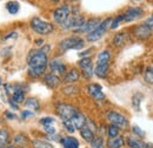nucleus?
Returning a JSON list of instances; mask_svg holds the SVG:
<instances>
[{
    "mask_svg": "<svg viewBox=\"0 0 153 148\" xmlns=\"http://www.w3.org/2000/svg\"><path fill=\"white\" fill-rule=\"evenodd\" d=\"M47 56L41 50H33L30 52L27 56V64H28V74L32 78H39L45 73V70L47 67Z\"/></svg>",
    "mask_w": 153,
    "mask_h": 148,
    "instance_id": "1",
    "label": "nucleus"
},
{
    "mask_svg": "<svg viewBox=\"0 0 153 148\" xmlns=\"http://www.w3.org/2000/svg\"><path fill=\"white\" fill-rule=\"evenodd\" d=\"M31 27L34 32H37L38 34L41 36H46V34H50L53 32V25L47 22V21H44L39 18H33L31 20Z\"/></svg>",
    "mask_w": 153,
    "mask_h": 148,
    "instance_id": "2",
    "label": "nucleus"
},
{
    "mask_svg": "<svg viewBox=\"0 0 153 148\" xmlns=\"http://www.w3.org/2000/svg\"><path fill=\"white\" fill-rule=\"evenodd\" d=\"M57 113L59 118L62 121H71L73 116L76 115L79 111L76 110L74 106L67 105V104H58L57 105Z\"/></svg>",
    "mask_w": 153,
    "mask_h": 148,
    "instance_id": "3",
    "label": "nucleus"
},
{
    "mask_svg": "<svg viewBox=\"0 0 153 148\" xmlns=\"http://www.w3.org/2000/svg\"><path fill=\"white\" fill-rule=\"evenodd\" d=\"M112 20H113V18H107L105 19L104 21H101V24L97 27L94 31H92L91 33L87 34V40L88 41H97V40H99L100 38L105 34V32L107 31V28L111 27Z\"/></svg>",
    "mask_w": 153,
    "mask_h": 148,
    "instance_id": "4",
    "label": "nucleus"
},
{
    "mask_svg": "<svg viewBox=\"0 0 153 148\" xmlns=\"http://www.w3.org/2000/svg\"><path fill=\"white\" fill-rule=\"evenodd\" d=\"M106 118H107V120L110 121L111 125H114L119 128H126L127 125H128V120L126 119V116H124L123 114H120L118 112H108Z\"/></svg>",
    "mask_w": 153,
    "mask_h": 148,
    "instance_id": "5",
    "label": "nucleus"
},
{
    "mask_svg": "<svg viewBox=\"0 0 153 148\" xmlns=\"http://www.w3.org/2000/svg\"><path fill=\"white\" fill-rule=\"evenodd\" d=\"M84 40L80 37H71L67 38V39H64L61 42H60V48L62 50H79V48H82L84 47Z\"/></svg>",
    "mask_w": 153,
    "mask_h": 148,
    "instance_id": "6",
    "label": "nucleus"
},
{
    "mask_svg": "<svg viewBox=\"0 0 153 148\" xmlns=\"http://www.w3.org/2000/svg\"><path fill=\"white\" fill-rule=\"evenodd\" d=\"M85 22H86V21H85V18H82V17L70 16L68 18L61 24V26H62V28H65V30L74 28V31H76V30H78V28L82 27V26L85 25Z\"/></svg>",
    "mask_w": 153,
    "mask_h": 148,
    "instance_id": "7",
    "label": "nucleus"
},
{
    "mask_svg": "<svg viewBox=\"0 0 153 148\" xmlns=\"http://www.w3.org/2000/svg\"><path fill=\"white\" fill-rule=\"evenodd\" d=\"M70 13H71L70 6L62 5V6L58 7L57 10L54 11V13H53V19H54V21H56L57 24L61 25L66 19L70 17Z\"/></svg>",
    "mask_w": 153,
    "mask_h": 148,
    "instance_id": "8",
    "label": "nucleus"
},
{
    "mask_svg": "<svg viewBox=\"0 0 153 148\" xmlns=\"http://www.w3.org/2000/svg\"><path fill=\"white\" fill-rule=\"evenodd\" d=\"M80 135H81V138H82L85 141H87V142H91V141L96 138V136H94V125H93L92 121L87 120L86 125L80 130Z\"/></svg>",
    "mask_w": 153,
    "mask_h": 148,
    "instance_id": "9",
    "label": "nucleus"
},
{
    "mask_svg": "<svg viewBox=\"0 0 153 148\" xmlns=\"http://www.w3.org/2000/svg\"><path fill=\"white\" fill-rule=\"evenodd\" d=\"M100 24H101L100 19H91V20H88L87 22H85V25H84L82 27L76 30L74 32H76V33H91L92 31L96 30Z\"/></svg>",
    "mask_w": 153,
    "mask_h": 148,
    "instance_id": "10",
    "label": "nucleus"
},
{
    "mask_svg": "<svg viewBox=\"0 0 153 148\" xmlns=\"http://www.w3.org/2000/svg\"><path fill=\"white\" fill-rule=\"evenodd\" d=\"M87 92H88V94H90L93 99H96L98 101L105 99V94L102 93V88H101V86L98 85V84H91V85H88Z\"/></svg>",
    "mask_w": 153,
    "mask_h": 148,
    "instance_id": "11",
    "label": "nucleus"
},
{
    "mask_svg": "<svg viewBox=\"0 0 153 148\" xmlns=\"http://www.w3.org/2000/svg\"><path fill=\"white\" fill-rule=\"evenodd\" d=\"M143 14H144V11L140 7L128 8L124 14V21H132V20H135V19H139Z\"/></svg>",
    "mask_w": 153,
    "mask_h": 148,
    "instance_id": "12",
    "label": "nucleus"
},
{
    "mask_svg": "<svg viewBox=\"0 0 153 148\" xmlns=\"http://www.w3.org/2000/svg\"><path fill=\"white\" fill-rule=\"evenodd\" d=\"M126 144L130 148H152V144H147L141 141L139 138H127Z\"/></svg>",
    "mask_w": 153,
    "mask_h": 148,
    "instance_id": "13",
    "label": "nucleus"
},
{
    "mask_svg": "<svg viewBox=\"0 0 153 148\" xmlns=\"http://www.w3.org/2000/svg\"><path fill=\"white\" fill-rule=\"evenodd\" d=\"M50 68L52 71V73L57 74V75H61V74H66V66L58 59H54L50 62Z\"/></svg>",
    "mask_w": 153,
    "mask_h": 148,
    "instance_id": "14",
    "label": "nucleus"
},
{
    "mask_svg": "<svg viewBox=\"0 0 153 148\" xmlns=\"http://www.w3.org/2000/svg\"><path fill=\"white\" fill-rule=\"evenodd\" d=\"M44 80H45V84H46L48 87H51V88H56V87H58V86L60 85V79L58 78L57 74L52 73V72L45 74Z\"/></svg>",
    "mask_w": 153,
    "mask_h": 148,
    "instance_id": "15",
    "label": "nucleus"
},
{
    "mask_svg": "<svg viewBox=\"0 0 153 148\" xmlns=\"http://www.w3.org/2000/svg\"><path fill=\"white\" fill-rule=\"evenodd\" d=\"M108 62H97V66L94 68V74L99 78H105L108 72Z\"/></svg>",
    "mask_w": 153,
    "mask_h": 148,
    "instance_id": "16",
    "label": "nucleus"
},
{
    "mask_svg": "<svg viewBox=\"0 0 153 148\" xmlns=\"http://www.w3.org/2000/svg\"><path fill=\"white\" fill-rule=\"evenodd\" d=\"M151 30L144 24V25H140V26H138V27H135V30H134V33H135V37L140 38V39H146V38L150 37V34H151Z\"/></svg>",
    "mask_w": 153,
    "mask_h": 148,
    "instance_id": "17",
    "label": "nucleus"
},
{
    "mask_svg": "<svg viewBox=\"0 0 153 148\" xmlns=\"http://www.w3.org/2000/svg\"><path fill=\"white\" fill-rule=\"evenodd\" d=\"M71 122L74 125V127H76V130H81L85 125H86V122H87V119L84 116V114H81L80 112L73 116V119L71 120Z\"/></svg>",
    "mask_w": 153,
    "mask_h": 148,
    "instance_id": "18",
    "label": "nucleus"
},
{
    "mask_svg": "<svg viewBox=\"0 0 153 148\" xmlns=\"http://www.w3.org/2000/svg\"><path fill=\"white\" fill-rule=\"evenodd\" d=\"M125 144V139L120 135L112 138V139H108L107 141V147L108 148H121Z\"/></svg>",
    "mask_w": 153,
    "mask_h": 148,
    "instance_id": "19",
    "label": "nucleus"
},
{
    "mask_svg": "<svg viewBox=\"0 0 153 148\" xmlns=\"http://www.w3.org/2000/svg\"><path fill=\"white\" fill-rule=\"evenodd\" d=\"M61 144L65 148H79V142L76 138H72V136H66V138H62L61 140Z\"/></svg>",
    "mask_w": 153,
    "mask_h": 148,
    "instance_id": "20",
    "label": "nucleus"
},
{
    "mask_svg": "<svg viewBox=\"0 0 153 148\" xmlns=\"http://www.w3.org/2000/svg\"><path fill=\"white\" fill-rule=\"evenodd\" d=\"M13 142H14V145L18 146V147L25 148L28 145V139H27V136L24 135V134H17V135L14 136V139H13Z\"/></svg>",
    "mask_w": 153,
    "mask_h": 148,
    "instance_id": "21",
    "label": "nucleus"
},
{
    "mask_svg": "<svg viewBox=\"0 0 153 148\" xmlns=\"http://www.w3.org/2000/svg\"><path fill=\"white\" fill-rule=\"evenodd\" d=\"M79 76H80V73H79V71L76 70V68H72L70 72H67V73L65 74V82H76V80L79 79Z\"/></svg>",
    "mask_w": 153,
    "mask_h": 148,
    "instance_id": "22",
    "label": "nucleus"
},
{
    "mask_svg": "<svg viewBox=\"0 0 153 148\" xmlns=\"http://www.w3.org/2000/svg\"><path fill=\"white\" fill-rule=\"evenodd\" d=\"M6 8L8 11V13L11 14H17L19 12V8H20V5L18 1H8L6 4Z\"/></svg>",
    "mask_w": 153,
    "mask_h": 148,
    "instance_id": "23",
    "label": "nucleus"
},
{
    "mask_svg": "<svg viewBox=\"0 0 153 148\" xmlns=\"http://www.w3.org/2000/svg\"><path fill=\"white\" fill-rule=\"evenodd\" d=\"M25 106L32 111H38L40 108V105H39V101L34 98H30L27 100H25Z\"/></svg>",
    "mask_w": 153,
    "mask_h": 148,
    "instance_id": "24",
    "label": "nucleus"
},
{
    "mask_svg": "<svg viewBox=\"0 0 153 148\" xmlns=\"http://www.w3.org/2000/svg\"><path fill=\"white\" fill-rule=\"evenodd\" d=\"M12 99H13L17 104H21V102H24V101H25V91L22 90V87L13 93Z\"/></svg>",
    "mask_w": 153,
    "mask_h": 148,
    "instance_id": "25",
    "label": "nucleus"
},
{
    "mask_svg": "<svg viewBox=\"0 0 153 148\" xmlns=\"http://www.w3.org/2000/svg\"><path fill=\"white\" fill-rule=\"evenodd\" d=\"M144 79H145V81H146L147 84L153 85V65L149 66V67L146 68V71H145V73H144Z\"/></svg>",
    "mask_w": 153,
    "mask_h": 148,
    "instance_id": "26",
    "label": "nucleus"
},
{
    "mask_svg": "<svg viewBox=\"0 0 153 148\" xmlns=\"http://www.w3.org/2000/svg\"><path fill=\"white\" fill-rule=\"evenodd\" d=\"M110 59H111V53L107 50L98 54V62H110Z\"/></svg>",
    "mask_w": 153,
    "mask_h": 148,
    "instance_id": "27",
    "label": "nucleus"
},
{
    "mask_svg": "<svg viewBox=\"0 0 153 148\" xmlns=\"http://www.w3.org/2000/svg\"><path fill=\"white\" fill-rule=\"evenodd\" d=\"M10 141V135L7 133V130H0V147L2 146H6Z\"/></svg>",
    "mask_w": 153,
    "mask_h": 148,
    "instance_id": "28",
    "label": "nucleus"
},
{
    "mask_svg": "<svg viewBox=\"0 0 153 148\" xmlns=\"http://www.w3.org/2000/svg\"><path fill=\"white\" fill-rule=\"evenodd\" d=\"M32 145H33V148H54L53 145H51L47 141H42V140H34Z\"/></svg>",
    "mask_w": 153,
    "mask_h": 148,
    "instance_id": "29",
    "label": "nucleus"
},
{
    "mask_svg": "<svg viewBox=\"0 0 153 148\" xmlns=\"http://www.w3.org/2000/svg\"><path fill=\"white\" fill-rule=\"evenodd\" d=\"M119 130H120V128L114 126V125H110V126L107 127V136H108L110 139L118 136V135H119V132H120Z\"/></svg>",
    "mask_w": 153,
    "mask_h": 148,
    "instance_id": "30",
    "label": "nucleus"
},
{
    "mask_svg": "<svg viewBox=\"0 0 153 148\" xmlns=\"http://www.w3.org/2000/svg\"><path fill=\"white\" fill-rule=\"evenodd\" d=\"M91 147L92 148H104V140L101 136H96L91 141Z\"/></svg>",
    "mask_w": 153,
    "mask_h": 148,
    "instance_id": "31",
    "label": "nucleus"
},
{
    "mask_svg": "<svg viewBox=\"0 0 153 148\" xmlns=\"http://www.w3.org/2000/svg\"><path fill=\"white\" fill-rule=\"evenodd\" d=\"M125 40V33L124 32H120L118 34H115L114 38H113V44L115 46H120Z\"/></svg>",
    "mask_w": 153,
    "mask_h": 148,
    "instance_id": "32",
    "label": "nucleus"
},
{
    "mask_svg": "<svg viewBox=\"0 0 153 148\" xmlns=\"http://www.w3.org/2000/svg\"><path fill=\"white\" fill-rule=\"evenodd\" d=\"M78 65H79V67L82 70V68H85V67L92 65V60H91V58H82L81 60H79Z\"/></svg>",
    "mask_w": 153,
    "mask_h": 148,
    "instance_id": "33",
    "label": "nucleus"
},
{
    "mask_svg": "<svg viewBox=\"0 0 153 148\" xmlns=\"http://www.w3.org/2000/svg\"><path fill=\"white\" fill-rule=\"evenodd\" d=\"M82 73H84V76H85L86 79L92 78V75H93V66H92V65H90V66H87V67L82 68Z\"/></svg>",
    "mask_w": 153,
    "mask_h": 148,
    "instance_id": "34",
    "label": "nucleus"
},
{
    "mask_svg": "<svg viewBox=\"0 0 153 148\" xmlns=\"http://www.w3.org/2000/svg\"><path fill=\"white\" fill-rule=\"evenodd\" d=\"M121 21H124V16H118V17L113 18L112 24H111V28H112V30H115V28L119 26V24H120Z\"/></svg>",
    "mask_w": 153,
    "mask_h": 148,
    "instance_id": "35",
    "label": "nucleus"
},
{
    "mask_svg": "<svg viewBox=\"0 0 153 148\" xmlns=\"http://www.w3.org/2000/svg\"><path fill=\"white\" fill-rule=\"evenodd\" d=\"M53 122H54V119L51 118V116H46V118L40 119V124L44 125V126H51Z\"/></svg>",
    "mask_w": 153,
    "mask_h": 148,
    "instance_id": "36",
    "label": "nucleus"
},
{
    "mask_svg": "<svg viewBox=\"0 0 153 148\" xmlns=\"http://www.w3.org/2000/svg\"><path fill=\"white\" fill-rule=\"evenodd\" d=\"M132 130H133V133L139 138V139L145 136V132L141 130L140 127H138V126H133V127H132Z\"/></svg>",
    "mask_w": 153,
    "mask_h": 148,
    "instance_id": "37",
    "label": "nucleus"
},
{
    "mask_svg": "<svg viewBox=\"0 0 153 148\" xmlns=\"http://www.w3.org/2000/svg\"><path fill=\"white\" fill-rule=\"evenodd\" d=\"M62 124H64V127L67 130V132H70V133H73V132L76 130V127H74V125H73L71 121H62Z\"/></svg>",
    "mask_w": 153,
    "mask_h": 148,
    "instance_id": "38",
    "label": "nucleus"
},
{
    "mask_svg": "<svg viewBox=\"0 0 153 148\" xmlns=\"http://www.w3.org/2000/svg\"><path fill=\"white\" fill-rule=\"evenodd\" d=\"M33 115H34V112H32V111L21 112V118H22V119H26V118H30V116H33Z\"/></svg>",
    "mask_w": 153,
    "mask_h": 148,
    "instance_id": "39",
    "label": "nucleus"
},
{
    "mask_svg": "<svg viewBox=\"0 0 153 148\" xmlns=\"http://www.w3.org/2000/svg\"><path fill=\"white\" fill-rule=\"evenodd\" d=\"M145 25L151 30V31H153V17H151V18H149L146 21H145Z\"/></svg>",
    "mask_w": 153,
    "mask_h": 148,
    "instance_id": "40",
    "label": "nucleus"
},
{
    "mask_svg": "<svg viewBox=\"0 0 153 148\" xmlns=\"http://www.w3.org/2000/svg\"><path fill=\"white\" fill-rule=\"evenodd\" d=\"M45 130H46L47 134H51V135H53L56 133V128L52 127V126H45Z\"/></svg>",
    "mask_w": 153,
    "mask_h": 148,
    "instance_id": "41",
    "label": "nucleus"
},
{
    "mask_svg": "<svg viewBox=\"0 0 153 148\" xmlns=\"http://www.w3.org/2000/svg\"><path fill=\"white\" fill-rule=\"evenodd\" d=\"M11 38H17V33H16V32H12V33H10V34H7L6 37L4 38V41H6V40H8V39H11Z\"/></svg>",
    "mask_w": 153,
    "mask_h": 148,
    "instance_id": "42",
    "label": "nucleus"
},
{
    "mask_svg": "<svg viewBox=\"0 0 153 148\" xmlns=\"http://www.w3.org/2000/svg\"><path fill=\"white\" fill-rule=\"evenodd\" d=\"M91 52H92V50H86L85 52H81V53H80L79 56H81V58H87V56H87V54H90Z\"/></svg>",
    "mask_w": 153,
    "mask_h": 148,
    "instance_id": "43",
    "label": "nucleus"
},
{
    "mask_svg": "<svg viewBox=\"0 0 153 148\" xmlns=\"http://www.w3.org/2000/svg\"><path fill=\"white\" fill-rule=\"evenodd\" d=\"M10 105H11V106H12L14 110H18V104H17V102H16L13 99H11V100H10Z\"/></svg>",
    "mask_w": 153,
    "mask_h": 148,
    "instance_id": "44",
    "label": "nucleus"
},
{
    "mask_svg": "<svg viewBox=\"0 0 153 148\" xmlns=\"http://www.w3.org/2000/svg\"><path fill=\"white\" fill-rule=\"evenodd\" d=\"M6 116H7L8 119H16V118H17L14 114H11L10 112H6Z\"/></svg>",
    "mask_w": 153,
    "mask_h": 148,
    "instance_id": "45",
    "label": "nucleus"
},
{
    "mask_svg": "<svg viewBox=\"0 0 153 148\" xmlns=\"http://www.w3.org/2000/svg\"><path fill=\"white\" fill-rule=\"evenodd\" d=\"M0 148H16V146H13V145H6V146H2V147Z\"/></svg>",
    "mask_w": 153,
    "mask_h": 148,
    "instance_id": "46",
    "label": "nucleus"
},
{
    "mask_svg": "<svg viewBox=\"0 0 153 148\" xmlns=\"http://www.w3.org/2000/svg\"><path fill=\"white\" fill-rule=\"evenodd\" d=\"M37 44H42V40H37Z\"/></svg>",
    "mask_w": 153,
    "mask_h": 148,
    "instance_id": "47",
    "label": "nucleus"
},
{
    "mask_svg": "<svg viewBox=\"0 0 153 148\" xmlns=\"http://www.w3.org/2000/svg\"><path fill=\"white\" fill-rule=\"evenodd\" d=\"M0 85H1V78H0Z\"/></svg>",
    "mask_w": 153,
    "mask_h": 148,
    "instance_id": "48",
    "label": "nucleus"
},
{
    "mask_svg": "<svg viewBox=\"0 0 153 148\" xmlns=\"http://www.w3.org/2000/svg\"><path fill=\"white\" fill-rule=\"evenodd\" d=\"M52 1H59V0H52Z\"/></svg>",
    "mask_w": 153,
    "mask_h": 148,
    "instance_id": "49",
    "label": "nucleus"
}]
</instances>
